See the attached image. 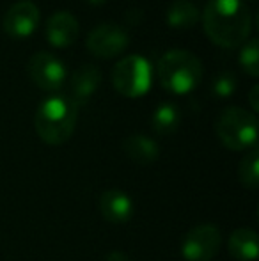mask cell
<instances>
[{
	"label": "cell",
	"instance_id": "6da1fadb",
	"mask_svg": "<svg viewBox=\"0 0 259 261\" xmlns=\"http://www.w3.org/2000/svg\"><path fill=\"white\" fill-rule=\"evenodd\" d=\"M203 27L211 43L236 48L252 31L250 9L243 0H210L203 11Z\"/></svg>",
	"mask_w": 259,
	"mask_h": 261
},
{
	"label": "cell",
	"instance_id": "7a4b0ae2",
	"mask_svg": "<svg viewBox=\"0 0 259 261\" xmlns=\"http://www.w3.org/2000/svg\"><path fill=\"white\" fill-rule=\"evenodd\" d=\"M78 109L66 94H52L41 101L34 116V128L48 146H61L71 139L76 128Z\"/></svg>",
	"mask_w": 259,
	"mask_h": 261
},
{
	"label": "cell",
	"instance_id": "3957f363",
	"mask_svg": "<svg viewBox=\"0 0 259 261\" xmlns=\"http://www.w3.org/2000/svg\"><path fill=\"white\" fill-rule=\"evenodd\" d=\"M160 86L172 94H188L203 79V62L188 50L174 48L160 57L156 64Z\"/></svg>",
	"mask_w": 259,
	"mask_h": 261
},
{
	"label": "cell",
	"instance_id": "277c9868",
	"mask_svg": "<svg viewBox=\"0 0 259 261\" xmlns=\"http://www.w3.org/2000/svg\"><path fill=\"white\" fill-rule=\"evenodd\" d=\"M218 141L231 151H247L257 144V117L243 107H225L215 123Z\"/></svg>",
	"mask_w": 259,
	"mask_h": 261
},
{
	"label": "cell",
	"instance_id": "5b68a950",
	"mask_svg": "<svg viewBox=\"0 0 259 261\" xmlns=\"http://www.w3.org/2000/svg\"><path fill=\"white\" fill-rule=\"evenodd\" d=\"M153 66L146 57L131 54L119 59L112 69V86L125 98H140L151 89Z\"/></svg>",
	"mask_w": 259,
	"mask_h": 261
},
{
	"label": "cell",
	"instance_id": "8992f818",
	"mask_svg": "<svg viewBox=\"0 0 259 261\" xmlns=\"http://www.w3.org/2000/svg\"><path fill=\"white\" fill-rule=\"evenodd\" d=\"M222 245V233L215 224H199L181 240V256L187 261H211Z\"/></svg>",
	"mask_w": 259,
	"mask_h": 261
},
{
	"label": "cell",
	"instance_id": "52a82bcc",
	"mask_svg": "<svg viewBox=\"0 0 259 261\" xmlns=\"http://www.w3.org/2000/svg\"><path fill=\"white\" fill-rule=\"evenodd\" d=\"M27 71L31 80L43 91H53L61 89L66 82V64L52 52H36L28 59Z\"/></svg>",
	"mask_w": 259,
	"mask_h": 261
},
{
	"label": "cell",
	"instance_id": "ba28073f",
	"mask_svg": "<svg viewBox=\"0 0 259 261\" xmlns=\"http://www.w3.org/2000/svg\"><path fill=\"white\" fill-rule=\"evenodd\" d=\"M128 32L118 23H100L89 32L85 46L93 55L101 59L118 57L128 48Z\"/></svg>",
	"mask_w": 259,
	"mask_h": 261
},
{
	"label": "cell",
	"instance_id": "9c48e42d",
	"mask_svg": "<svg viewBox=\"0 0 259 261\" xmlns=\"http://www.w3.org/2000/svg\"><path fill=\"white\" fill-rule=\"evenodd\" d=\"M41 21L39 7L32 0H18L6 11L2 18V29L14 39H25L38 29Z\"/></svg>",
	"mask_w": 259,
	"mask_h": 261
},
{
	"label": "cell",
	"instance_id": "30bf717a",
	"mask_svg": "<svg viewBox=\"0 0 259 261\" xmlns=\"http://www.w3.org/2000/svg\"><path fill=\"white\" fill-rule=\"evenodd\" d=\"M101 84V71L98 66L94 64H82L75 73L71 75L69 80V91L66 96L69 98L76 109L87 105L94 93L98 91Z\"/></svg>",
	"mask_w": 259,
	"mask_h": 261
},
{
	"label": "cell",
	"instance_id": "8fae6325",
	"mask_svg": "<svg viewBox=\"0 0 259 261\" xmlns=\"http://www.w3.org/2000/svg\"><path fill=\"white\" fill-rule=\"evenodd\" d=\"M78 20L69 11H55L46 20V39L50 45L57 46V48H66V46L73 45L78 38Z\"/></svg>",
	"mask_w": 259,
	"mask_h": 261
},
{
	"label": "cell",
	"instance_id": "7c38bea8",
	"mask_svg": "<svg viewBox=\"0 0 259 261\" xmlns=\"http://www.w3.org/2000/svg\"><path fill=\"white\" fill-rule=\"evenodd\" d=\"M100 213L110 224H125L133 217V199L121 189H108L100 197Z\"/></svg>",
	"mask_w": 259,
	"mask_h": 261
},
{
	"label": "cell",
	"instance_id": "4fadbf2b",
	"mask_svg": "<svg viewBox=\"0 0 259 261\" xmlns=\"http://www.w3.org/2000/svg\"><path fill=\"white\" fill-rule=\"evenodd\" d=\"M229 254L236 261H256L259 256V237L252 227H238L227 242Z\"/></svg>",
	"mask_w": 259,
	"mask_h": 261
},
{
	"label": "cell",
	"instance_id": "5bb4252c",
	"mask_svg": "<svg viewBox=\"0 0 259 261\" xmlns=\"http://www.w3.org/2000/svg\"><path fill=\"white\" fill-rule=\"evenodd\" d=\"M125 155L138 165H149L160 156V146L155 139L144 134H133L123 142Z\"/></svg>",
	"mask_w": 259,
	"mask_h": 261
},
{
	"label": "cell",
	"instance_id": "9a60e30c",
	"mask_svg": "<svg viewBox=\"0 0 259 261\" xmlns=\"http://www.w3.org/2000/svg\"><path fill=\"white\" fill-rule=\"evenodd\" d=\"M200 20V9L192 0H172L167 7V23L172 29H192Z\"/></svg>",
	"mask_w": 259,
	"mask_h": 261
},
{
	"label": "cell",
	"instance_id": "2e32d148",
	"mask_svg": "<svg viewBox=\"0 0 259 261\" xmlns=\"http://www.w3.org/2000/svg\"><path fill=\"white\" fill-rule=\"evenodd\" d=\"M181 123V112L178 109V105L165 101V103H160L153 112L151 117V126L156 134L160 135H170L178 130Z\"/></svg>",
	"mask_w": 259,
	"mask_h": 261
},
{
	"label": "cell",
	"instance_id": "e0dca14e",
	"mask_svg": "<svg viewBox=\"0 0 259 261\" xmlns=\"http://www.w3.org/2000/svg\"><path fill=\"white\" fill-rule=\"evenodd\" d=\"M238 178L245 189L257 190L259 187V149L257 146L245 153L238 165Z\"/></svg>",
	"mask_w": 259,
	"mask_h": 261
},
{
	"label": "cell",
	"instance_id": "ac0fdd59",
	"mask_svg": "<svg viewBox=\"0 0 259 261\" xmlns=\"http://www.w3.org/2000/svg\"><path fill=\"white\" fill-rule=\"evenodd\" d=\"M238 62L247 75L254 76V79L259 75V45L256 38H250L243 43L238 55Z\"/></svg>",
	"mask_w": 259,
	"mask_h": 261
},
{
	"label": "cell",
	"instance_id": "d6986e66",
	"mask_svg": "<svg viewBox=\"0 0 259 261\" xmlns=\"http://www.w3.org/2000/svg\"><path fill=\"white\" fill-rule=\"evenodd\" d=\"M211 91L218 98H229L236 91V76L233 73H220L218 76H215Z\"/></svg>",
	"mask_w": 259,
	"mask_h": 261
},
{
	"label": "cell",
	"instance_id": "ffe728a7",
	"mask_svg": "<svg viewBox=\"0 0 259 261\" xmlns=\"http://www.w3.org/2000/svg\"><path fill=\"white\" fill-rule=\"evenodd\" d=\"M103 261H131V259H130V256L126 254V252H123V251H112L110 254H108Z\"/></svg>",
	"mask_w": 259,
	"mask_h": 261
},
{
	"label": "cell",
	"instance_id": "44dd1931",
	"mask_svg": "<svg viewBox=\"0 0 259 261\" xmlns=\"http://www.w3.org/2000/svg\"><path fill=\"white\" fill-rule=\"evenodd\" d=\"M257 93H259V87L252 86V89H250V93H249V101H250V107H252V112H257V109H259Z\"/></svg>",
	"mask_w": 259,
	"mask_h": 261
},
{
	"label": "cell",
	"instance_id": "7402d4cb",
	"mask_svg": "<svg viewBox=\"0 0 259 261\" xmlns=\"http://www.w3.org/2000/svg\"><path fill=\"white\" fill-rule=\"evenodd\" d=\"M89 4H93V6H100V4H103L105 0H87Z\"/></svg>",
	"mask_w": 259,
	"mask_h": 261
}]
</instances>
